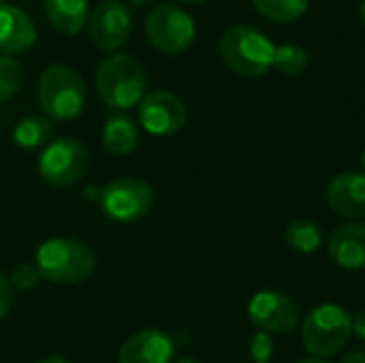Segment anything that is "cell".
Wrapping results in <instances>:
<instances>
[{
	"mask_svg": "<svg viewBox=\"0 0 365 363\" xmlns=\"http://www.w3.org/2000/svg\"><path fill=\"white\" fill-rule=\"evenodd\" d=\"M36 41V28L30 15L17 6L0 4V53L13 56L28 51Z\"/></svg>",
	"mask_w": 365,
	"mask_h": 363,
	"instance_id": "cell-15",
	"label": "cell"
},
{
	"mask_svg": "<svg viewBox=\"0 0 365 363\" xmlns=\"http://www.w3.org/2000/svg\"><path fill=\"white\" fill-rule=\"evenodd\" d=\"M152 2H154V0H130L133 6H150Z\"/></svg>",
	"mask_w": 365,
	"mask_h": 363,
	"instance_id": "cell-31",
	"label": "cell"
},
{
	"mask_svg": "<svg viewBox=\"0 0 365 363\" xmlns=\"http://www.w3.org/2000/svg\"><path fill=\"white\" fill-rule=\"evenodd\" d=\"M329 259L349 272L365 270V223L346 220L338 225L327 237Z\"/></svg>",
	"mask_w": 365,
	"mask_h": 363,
	"instance_id": "cell-13",
	"label": "cell"
},
{
	"mask_svg": "<svg viewBox=\"0 0 365 363\" xmlns=\"http://www.w3.org/2000/svg\"><path fill=\"white\" fill-rule=\"evenodd\" d=\"M41 280H43V278H41L36 265H32V263H21V265H17V267L11 272V276H9V282H11L13 291H30V289H34Z\"/></svg>",
	"mask_w": 365,
	"mask_h": 363,
	"instance_id": "cell-23",
	"label": "cell"
},
{
	"mask_svg": "<svg viewBox=\"0 0 365 363\" xmlns=\"http://www.w3.org/2000/svg\"><path fill=\"white\" fill-rule=\"evenodd\" d=\"M359 17H361V21L365 24V0H361V6H359Z\"/></svg>",
	"mask_w": 365,
	"mask_h": 363,
	"instance_id": "cell-32",
	"label": "cell"
},
{
	"mask_svg": "<svg viewBox=\"0 0 365 363\" xmlns=\"http://www.w3.org/2000/svg\"><path fill=\"white\" fill-rule=\"evenodd\" d=\"M148 75L130 53H111L96 68V90L109 109H130L145 96Z\"/></svg>",
	"mask_w": 365,
	"mask_h": 363,
	"instance_id": "cell-1",
	"label": "cell"
},
{
	"mask_svg": "<svg viewBox=\"0 0 365 363\" xmlns=\"http://www.w3.org/2000/svg\"><path fill=\"white\" fill-rule=\"evenodd\" d=\"M41 363H68L64 357H60V355H49V357H45Z\"/></svg>",
	"mask_w": 365,
	"mask_h": 363,
	"instance_id": "cell-28",
	"label": "cell"
},
{
	"mask_svg": "<svg viewBox=\"0 0 365 363\" xmlns=\"http://www.w3.org/2000/svg\"><path fill=\"white\" fill-rule=\"evenodd\" d=\"M246 312L257 332H265L272 336L291 334L299 325V306L295 304V300L272 289L255 293L248 302Z\"/></svg>",
	"mask_w": 365,
	"mask_h": 363,
	"instance_id": "cell-9",
	"label": "cell"
},
{
	"mask_svg": "<svg viewBox=\"0 0 365 363\" xmlns=\"http://www.w3.org/2000/svg\"><path fill=\"white\" fill-rule=\"evenodd\" d=\"M148 41L163 53L180 56L188 51L197 36L195 19L178 4L165 2L154 6L145 17Z\"/></svg>",
	"mask_w": 365,
	"mask_h": 363,
	"instance_id": "cell-6",
	"label": "cell"
},
{
	"mask_svg": "<svg viewBox=\"0 0 365 363\" xmlns=\"http://www.w3.org/2000/svg\"><path fill=\"white\" fill-rule=\"evenodd\" d=\"M175 357V342L160 329H141L133 334L120 349L118 363H171Z\"/></svg>",
	"mask_w": 365,
	"mask_h": 363,
	"instance_id": "cell-14",
	"label": "cell"
},
{
	"mask_svg": "<svg viewBox=\"0 0 365 363\" xmlns=\"http://www.w3.org/2000/svg\"><path fill=\"white\" fill-rule=\"evenodd\" d=\"M86 28L94 47L115 51L130 39L133 13L120 0H103L90 11Z\"/></svg>",
	"mask_w": 365,
	"mask_h": 363,
	"instance_id": "cell-10",
	"label": "cell"
},
{
	"mask_svg": "<svg viewBox=\"0 0 365 363\" xmlns=\"http://www.w3.org/2000/svg\"><path fill=\"white\" fill-rule=\"evenodd\" d=\"M137 145H139V126L130 116L118 113V116H111L105 122V126H103V148L109 154L126 156Z\"/></svg>",
	"mask_w": 365,
	"mask_h": 363,
	"instance_id": "cell-17",
	"label": "cell"
},
{
	"mask_svg": "<svg viewBox=\"0 0 365 363\" xmlns=\"http://www.w3.org/2000/svg\"><path fill=\"white\" fill-rule=\"evenodd\" d=\"M53 124L45 116H28L13 128V141L21 150H38L51 141Z\"/></svg>",
	"mask_w": 365,
	"mask_h": 363,
	"instance_id": "cell-19",
	"label": "cell"
},
{
	"mask_svg": "<svg viewBox=\"0 0 365 363\" xmlns=\"http://www.w3.org/2000/svg\"><path fill=\"white\" fill-rule=\"evenodd\" d=\"M248 353H250V359L255 363H269V359L274 357V338H272V334L257 332L250 338Z\"/></svg>",
	"mask_w": 365,
	"mask_h": 363,
	"instance_id": "cell-24",
	"label": "cell"
},
{
	"mask_svg": "<svg viewBox=\"0 0 365 363\" xmlns=\"http://www.w3.org/2000/svg\"><path fill=\"white\" fill-rule=\"evenodd\" d=\"M353 336H357L361 342H365V308L353 317Z\"/></svg>",
	"mask_w": 365,
	"mask_h": 363,
	"instance_id": "cell-26",
	"label": "cell"
},
{
	"mask_svg": "<svg viewBox=\"0 0 365 363\" xmlns=\"http://www.w3.org/2000/svg\"><path fill=\"white\" fill-rule=\"evenodd\" d=\"M43 280L56 285H75L86 280L96 265L90 246L73 237H51L36 250L34 261Z\"/></svg>",
	"mask_w": 365,
	"mask_h": 363,
	"instance_id": "cell-3",
	"label": "cell"
},
{
	"mask_svg": "<svg viewBox=\"0 0 365 363\" xmlns=\"http://www.w3.org/2000/svg\"><path fill=\"white\" fill-rule=\"evenodd\" d=\"M297 363H329L327 359H319V357H304V359H299Z\"/></svg>",
	"mask_w": 365,
	"mask_h": 363,
	"instance_id": "cell-30",
	"label": "cell"
},
{
	"mask_svg": "<svg viewBox=\"0 0 365 363\" xmlns=\"http://www.w3.org/2000/svg\"><path fill=\"white\" fill-rule=\"evenodd\" d=\"M353 336V317L340 304H321L302 321V344L310 357L329 359L338 355Z\"/></svg>",
	"mask_w": 365,
	"mask_h": 363,
	"instance_id": "cell-4",
	"label": "cell"
},
{
	"mask_svg": "<svg viewBox=\"0 0 365 363\" xmlns=\"http://www.w3.org/2000/svg\"><path fill=\"white\" fill-rule=\"evenodd\" d=\"M327 205L334 214L346 220L365 218V173L364 171H342L329 180L325 188Z\"/></svg>",
	"mask_w": 365,
	"mask_h": 363,
	"instance_id": "cell-12",
	"label": "cell"
},
{
	"mask_svg": "<svg viewBox=\"0 0 365 363\" xmlns=\"http://www.w3.org/2000/svg\"><path fill=\"white\" fill-rule=\"evenodd\" d=\"M173 363H201L197 357H190V355H184V357H180V359H175Z\"/></svg>",
	"mask_w": 365,
	"mask_h": 363,
	"instance_id": "cell-29",
	"label": "cell"
},
{
	"mask_svg": "<svg viewBox=\"0 0 365 363\" xmlns=\"http://www.w3.org/2000/svg\"><path fill=\"white\" fill-rule=\"evenodd\" d=\"M340 363H365V351H351L340 359Z\"/></svg>",
	"mask_w": 365,
	"mask_h": 363,
	"instance_id": "cell-27",
	"label": "cell"
},
{
	"mask_svg": "<svg viewBox=\"0 0 365 363\" xmlns=\"http://www.w3.org/2000/svg\"><path fill=\"white\" fill-rule=\"evenodd\" d=\"M0 4H2V0H0Z\"/></svg>",
	"mask_w": 365,
	"mask_h": 363,
	"instance_id": "cell-35",
	"label": "cell"
},
{
	"mask_svg": "<svg viewBox=\"0 0 365 363\" xmlns=\"http://www.w3.org/2000/svg\"><path fill=\"white\" fill-rule=\"evenodd\" d=\"M88 169V148L75 137H60L45 145L38 156V173L53 188L77 184Z\"/></svg>",
	"mask_w": 365,
	"mask_h": 363,
	"instance_id": "cell-8",
	"label": "cell"
},
{
	"mask_svg": "<svg viewBox=\"0 0 365 363\" xmlns=\"http://www.w3.org/2000/svg\"><path fill=\"white\" fill-rule=\"evenodd\" d=\"M98 205L109 220L128 225L150 214L154 208V190L141 178H118L101 188Z\"/></svg>",
	"mask_w": 365,
	"mask_h": 363,
	"instance_id": "cell-7",
	"label": "cell"
},
{
	"mask_svg": "<svg viewBox=\"0 0 365 363\" xmlns=\"http://www.w3.org/2000/svg\"><path fill=\"white\" fill-rule=\"evenodd\" d=\"M45 17L60 34H79L90 17L88 0H43Z\"/></svg>",
	"mask_w": 365,
	"mask_h": 363,
	"instance_id": "cell-16",
	"label": "cell"
},
{
	"mask_svg": "<svg viewBox=\"0 0 365 363\" xmlns=\"http://www.w3.org/2000/svg\"><path fill=\"white\" fill-rule=\"evenodd\" d=\"M137 118L150 135L167 137L186 124L188 111L180 96L167 90H156L141 98L137 105Z\"/></svg>",
	"mask_w": 365,
	"mask_h": 363,
	"instance_id": "cell-11",
	"label": "cell"
},
{
	"mask_svg": "<svg viewBox=\"0 0 365 363\" xmlns=\"http://www.w3.org/2000/svg\"><path fill=\"white\" fill-rule=\"evenodd\" d=\"M13 287L9 282V276H4L0 272V321L9 315V310L13 308Z\"/></svg>",
	"mask_w": 365,
	"mask_h": 363,
	"instance_id": "cell-25",
	"label": "cell"
},
{
	"mask_svg": "<svg viewBox=\"0 0 365 363\" xmlns=\"http://www.w3.org/2000/svg\"><path fill=\"white\" fill-rule=\"evenodd\" d=\"M276 45L259 28L235 24L220 36L222 62L242 77H261L274 66Z\"/></svg>",
	"mask_w": 365,
	"mask_h": 363,
	"instance_id": "cell-2",
	"label": "cell"
},
{
	"mask_svg": "<svg viewBox=\"0 0 365 363\" xmlns=\"http://www.w3.org/2000/svg\"><path fill=\"white\" fill-rule=\"evenodd\" d=\"M308 66V51L297 45V43H284L280 47H276L274 53V71L284 75V77H295L299 73H304Z\"/></svg>",
	"mask_w": 365,
	"mask_h": 363,
	"instance_id": "cell-21",
	"label": "cell"
},
{
	"mask_svg": "<svg viewBox=\"0 0 365 363\" xmlns=\"http://www.w3.org/2000/svg\"><path fill=\"white\" fill-rule=\"evenodd\" d=\"M38 103L51 122H68L86 107V86L77 71L66 64H51L38 79Z\"/></svg>",
	"mask_w": 365,
	"mask_h": 363,
	"instance_id": "cell-5",
	"label": "cell"
},
{
	"mask_svg": "<svg viewBox=\"0 0 365 363\" xmlns=\"http://www.w3.org/2000/svg\"><path fill=\"white\" fill-rule=\"evenodd\" d=\"M178 2H184V4H201L205 0H178Z\"/></svg>",
	"mask_w": 365,
	"mask_h": 363,
	"instance_id": "cell-33",
	"label": "cell"
},
{
	"mask_svg": "<svg viewBox=\"0 0 365 363\" xmlns=\"http://www.w3.org/2000/svg\"><path fill=\"white\" fill-rule=\"evenodd\" d=\"M252 4L265 19L287 24L299 19L308 11L310 0H252Z\"/></svg>",
	"mask_w": 365,
	"mask_h": 363,
	"instance_id": "cell-20",
	"label": "cell"
},
{
	"mask_svg": "<svg viewBox=\"0 0 365 363\" xmlns=\"http://www.w3.org/2000/svg\"><path fill=\"white\" fill-rule=\"evenodd\" d=\"M282 240L297 255H312L325 244L321 227L310 218H297V220L289 223Z\"/></svg>",
	"mask_w": 365,
	"mask_h": 363,
	"instance_id": "cell-18",
	"label": "cell"
},
{
	"mask_svg": "<svg viewBox=\"0 0 365 363\" xmlns=\"http://www.w3.org/2000/svg\"><path fill=\"white\" fill-rule=\"evenodd\" d=\"M24 86V68L21 64L11 58L0 53V105L11 101Z\"/></svg>",
	"mask_w": 365,
	"mask_h": 363,
	"instance_id": "cell-22",
	"label": "cell"
},
{
	"mask_svg": "<svg viewBox=\"0 0 365 363\" xmlns=\"http://www.w3.org/2000/svg\"><path fill=\"white\" fill-rule=\"evenodd\" d=\"M361 167H364V173H365V148H364V152H361Z\"/></svg>",
	"mask_w": 365,
	"mask_h": 363,
	"instance_id": "cell-34",
	"label": "cell"
}]
</instances>
